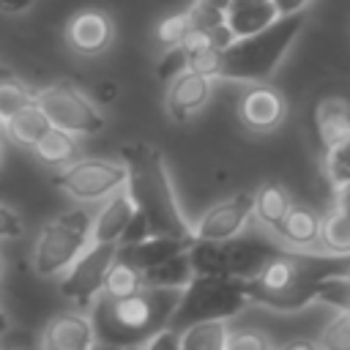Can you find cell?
Wrapping results in <instances>:
<instances>
[{
    "instance_id": "cell-1",
    "label": "cell",
    "mask_w": 350,
    "mask_h": 350,
    "mask_svg": "<svg viewBox=\"0 0 350 350\" xmlns=\"http://www.w3.org/2000/svg\"><path fill=\"white\" fill-rule=\"evenodd\" d=\"M120 159L129 170L126 191L131 194L137 211H142L150 221L153 235L178 238L191 246L197 241L194 224H189L178 205L161 150L150 142H129L120 148Z\"/></svg>"
},
{
    "instance_id": "cell-2",
    "label": "cell",
    "mask_w": 350,
    "mask_h": 350,
    "mask_svg": "<svg viewBox=\"0 0 350 350\" xmlns=\"http://www.w3.org/2000/svg\"><path fill=\"white\" fill-rule=\"evenodd\" d=\"M183 290L142 287L123 298L98 295L90 306V320L101 345L115 347H142L159 331L170 328V320L180 304Z\"/></svg>"
},
{
    "instance_id": "cell-3",
    "label": "cell",
    "mask_w": 350,
    "mask_h": 350,
    "mask_svg": "<svg viewBox=\"0 0 350 350\" xmlns=\"http://www.w3.org/2000/svg\"><path fill=\"white\" fill-rule=\"evenodd\" d=\"M347 268H350V254L339 257V254L282 252L254 279L246 282V293L254 304L271 306L276 312H295L317 298L320 279L347 273Z\"/></svg>"
},
{
    "instance_id": "cell-4",
    "label": "cell",
    "mask_w": 350,
    "mask_h": 350,
    "mask_svg": "<svg viewBox=\"0 0 350 350\" xmlns=\"http://www.w3.org/2000/svg\"><path fill=\"white\" fill-rule=\"evenodd\" d=\"M304 22H306V8L298 14L279 16L273 25H268L265 30H260L254 36L235 38L224 49L219 77L235 79V82H254V85L265 82L268 77H273L276 66L282 63V57L298 38Z\"/></svg>"
},
{
    "instance_id": "cell-5",
    "label": "cell",
    "mask_w": 350,
    "mask_h": 350,
    "mask_svg": "<svg viewBox=\"0 0 350 350\" xmlns=\"http://www.w3.org/2000/svg\"><path fill=\"white\" fill-rule=\"evenodd\" d=\"M246 304H252L246 293V282L235 276H194L183 293L180 304L170 320L172 331H186L194 323L205 320H227L238 314Z\"/></svg>"
},
{
    "instance_id": "cell-6",
    "label": "cell",
    "mask_w": 350,
    "mask_h": 350,
    "mask_svg": "<svg viewBox=\"0 0 350 350\" xmlns=\"http://www.w3.org/2000/svg\"><path fill=\"white\" fill-rule=\"evenodd\" d=\"M93 216L85 208H71L44 224L38 241L33 246V268L38 276L66 273L77 257L90 246Z\"/></svg>"
},
{
    "instance_id": "cell-7",
    "label": "cell",
    "mask_w": 350,
    "mask_h": 350,
    "mask_svg": "<svg viewBox=\"0 0 350 350\" xmlns=\"http://www.w3.org/2000/svg\"><path fill=\"white\" fill-rule=\"evenodd\" d=\"M118 249L120 243L90 241V246L77 257V262L60 279V293L66 295V301H71L77 309H90L104 293L107 276L118 262Z\"/></svg>"
},
{
    "instance_id": "cell-8",
    "label": "cell",
    "mask_w": 350,
    "mask_h": 350,
    "mask_svg": "<svg viewBox=\"0 0 350 350\" xmlns=\"http://www.w3.org/2000/svg\"><path fill=\"white\" fill-rule=\"evenodd\" d=\"M126 183H129L126 164L109 161V159H79L52 178V186H57L60 191H66L82 202H93V200L118 194L120 189H126Z\"/></svg>"
},
{
    "instance_id": "cell-9",
    "label": "cell",
    "mask_w": 350,
    "mask_h": 350,
    "mask_svg": "<svg viewBox=\"0 0 350 350\" xmlns=\"http://www.w3.org/2000/svg\"><path fill=\"white\" fill-rule=\"evenodd\" d=\"M36 104L46 112L55 129L71 134H96L104 129V115L88 101V96H82L68 82H57L44 90H36Z\"/></svg>"
},
{
    "instance_id": "cell-10",
    "label": "cell",
    "mask_w": 350,
    "mask_h": 350,
    "mask_svg": "<svg viewBox=\"0 0 350 350\" xmlns=\"http://www.w3.org/2000/svg\"><path fill=\"white\" fill-rule=\"evenodd\" d=\"M282 252H284L282 246H276L268 238H257V235H235L230 241H219L221 276H235V279L249 282Z\"/></svg>"
},
{
    "instance_id": "cell-11",
    "label": "cell",
    "mask_w": 350,
    "mask_h": 350,
    "mask_svg": "<svg viewBox=\"0 0 350 350\" xmlns=\"http://www.w3.org/2000/svg\"><path fill=\"white\" fill-rule=\"evenodd\" d=\"M252 213H254V194L241 191V194L208 208L197 219L194 235H197V241H230L246 227Z\"/></svg>"
},
{
    "instance_id": "cell-12",
    "label": "cell",
    "mask_w": 350,
    "mask_h": 350,
    "mask_svg": "<svg viewBox=\"0 0 350 350\" xmlns=\"http://www.w3.org/2000/svg\"><path fill=\"white\" fill-rule=\"evenodd\" d=\"M96 345V325L82 309L55 314L41 334V350H93Z\"/></svg>"
},
{
    "instance_id": "cell-13",
    "label": "cell",
    "mask_w": 350,
    "mask_h": 350,
    "mask_svg": "<svg viewBox=\"0 0 350 350\" xmlns=\"http://www.w3.org/2000/svg\"><path fill=\"white\" fill-rule=\"evenodd\" d=\"M238 112H241V120L252 131H273L284 120L287 104H284V96L276 88L254 85L241 96Z\"/></svg>"
},
{
    "instance_id": "cell-14",
    "label": "cell",
    "mask_w": 350,
    "mask_h": 350,
    "mask_svg": "<svg viewBox=\"0 0 350 350\" xmlns=\"http://www.w3.org/2000/svg\"><path fill=\"white\" fill-rule=\"evenodd\" d=\"M211 96V77H202L191 68L178 74L167 88V115L178 123H183L189 115L205 107Z\"/></svg>"
},
{
    "instance_id": "cell-15",
    "label": "cell",
    "mask_w": 350,
    "mask_h": 350,
    "mask_svg": "<svg viewBox=\"0 0 350 350\" xmlns=\"http://www.w3.org/2000/svg\"><path fill=\"white\" fill-rule=\"evenodd\" d=\"M66 38L79 55H98L112 41V22L101 11H79L66 27Z\"/></svg>"
},
{
    "instance_id": "cell-16",
    "label": "cell",
    "mask_w": 350,
    "mask_h": 350,
    "mask_svg": "<svg viewBox=\"0 0 350 350\" xmlns=\"http://www.w3.org/2000/svg\"><path fill=\"white\" fill-rule=\"evenodd\" d=\"M137 205L131 200V194L126 189H120L118 194L109 197V202L101 205V211L93 216V232L90 241L93 243H120L129 221L134 219Z\"/></svg>"
},
{
    "instance_id": "cell-17",
    "label": "cell",
    "mask_w": 350,
    "mask_h": 350,
    "mask_svg": "<svg viewBox=\"0 0 350 350\" xmlns=\"http://www.w3.org/2000/svg\"><path fill=\"white\" fill-rule=\"evenodd\" d=\"M189 243L186 241H178V238H167V235H150L139 243H129V246H120L118 249V260L137 268L139 273H148L150 268L167 262L170 257L186 252Z\"/></svg>"
},
{
    "instance_id": "cell-18",
    "label": "cell",
    "mask_w": 350,
    "mask_h": 350,
    "mask_svg": "<svg viewBox=\"0 0 350 350\" xmlns=\"http://www.w3.org/2000/svg\"><path fill=\"white\" fill-rule=\"evenodd\" d=\"M276 19H279V11L273 0H232L227 11V27L235 38L254 36L268 25H273Z\"/></svg>"
},
{
    "instance_id": "cell-19",
    "label": "cell",
    "mask_w": 350,
    "mask_h": 350,
    "mask_svg": "<svg viewBox=\"0 0 350 350\" xmlns=\"http://www.w3.org/2000/svg\"><path fill=\"white\" fill-rule=\"evenodd\" d=\"M3 131L16 142V145H25V148H36L49 131H52V120L46 118V112L30 101L27 107H22L5 126Z\"/></svg>"
},
{
    "instance_id": "cell-20",
    "label": "cell",
    "mask_w": 350,
    "mask_h": 350,
    "mask_svg": "<svg viewBox=\"0 0 350 350\" xmlns=\"http://www.w3.org/2000/svg\"><path fill=\"white\" fill-rule=\"evenodd\" d=\"M290 208H293V200H290L287 189L279 186V183H273V180L271 183H262L254 191V216L265 227H271L273 232H279V227H282L284 216L290 213Z\"/></svg>"
},
{
    "instance_id": "cell-21",
    "label": "cell",
    "mask_w": 350,
    "mask_h": 350,
    "mask_svg": "<svg viewBox=\"0 0 350 350\" xmlns=\"http://www.w3.org/2000/svg\"><path fill=\"white\" fill-rule=\"evenodd\" d=\"M320 230H323V219L314 211L304 205H293L276 235H282L293 246H312L320 241Z\"/></svg>"
},
{
    "instance_id": "cell-22",
    "label": "cell",
    "mask_w": 350,
    "mask_h": 350,
    "mask_svg": "<svg viewBox=\"0 0 350 350\" xmlns=\"http://www.w3.org/2000/svg\"><path fill=\"white\" fill-rule=\"evenodd\" d=\"M194 268H191V260H189V249L170 257L167 262L150 268L148 273H142L145 279V287H164V290H183L191 279H194Z\"/></svg>"
},
{
    "instance_id": "cell-23",
    "label": "cell",
    "mask_w": 350,
    "mask_h": 350,
    "mask_svg": "<svg viewBox=\"0 0 350 350\" xmlns=\"http://www.w3.org/2000/svg\"><path fill=\"white\" fill-rule=\"evenodd\" d=\"M317 131L325 148L347 137L350 134V104L342 98H325L317 107Z\"/></svg>"
},
{
    "instance_id": "cell-24",
    "label": "cell",
    "mask_w": 350,
    "mask_h": 350,
    "mask_svg": "<svg viewBox=\"0 0 350 350\" xmlns=\"http://www.w3.org/2000/svg\"><path fill=\"white\" fill-rule=\"evenodd\" d=\"M36 156L44 161V164H52V167H68L77 161V153H79V145L74 139L71 131H63V129H55L33 148Z\"/></svg>"
},
{
    "instance_id": "cell-25",
    "label": "cell",
    "mask_w": 350,
    "mask_h": 350,
    "mask_svg": "<svg viewBox=\"0 0 350 350\" xmlns=\"http://www.w3.org/2000/svg\"><path fill=\"white\" fill-rule=\"evenodd\" d=\"M227 339H230V331L224 320H205L180 331L183 350H227Z\"/></svg>"
},
{
    "instance_id": "cell-26",
    "label": "cell",
    "mask_w": 350,
    "mask_h": 350,
    "mask_svg": "<svg viewBox=\"0 0 350 350\" xmlns=\"http://www.w3.org/2000/svg\"><path fill=\"white\" fill-rule=\"evenodd\" d=\"M320 243H323V249L328 254H339V257H347L350 254V211L334 208L323 219Z\"/></svg>"
},
{
    "instance_id": "cell-27",
    "label": "cell",
    "mask_w": 350,
    "mask_h": 350,
    "mask_svg": "<svg viewBox=\"0 0 350 350\" xmlns=\"http://www.w3.org/2000/svg\"><path fill=\"white\" fill-rule=\"evenodd\" d=\"M142 287H145L142 273H139L137 268H131V265H126V262L118 260V262L112 265L109 276H107V284H104V293H101V295L123 298V295H131V293H137V290H142Z\"/></svg>"
},
{
    "instance_id": "cell-28",
    "label": "cell",
    "mask_w": 350,
    "mask_h": 350,
    "mask_svg": "<svg viewBox=\"0 0 350 350\" xmlns=\"http://www.w3.org/2000/svg\"><path fill=\"white\" fill-rule=\"evenodd\" d=\"M325 175L336 189L350 183V134L325 148Z\"/></svg>"
},
{
    "instance_id": "cell-29",
    "label": "cell",
    "mask_w": 350,
    "mask_h": 350,
    "mask_svg": "<svg viewBox=\"0 0 350 350\" xmlns=\"http://www.w3.org/2000/svg\"><path fill=\"white\" fill-rule=\"evenodd\" d=\"M317 301L336 306L339 312H350V276L347 273H336V276H325L317 284Z\"/></svg>"
},
{
    "instance_id": "cell-30",
    "label": "cell",
    "mask_w": 350,
    "mask_h": 350,
    "mask_svg": "<svg viewBox=\"0 0 350 350\" xmlns=\"http://www.w3.org/2000/svg\"><path fill=\"white\" fill-rule=\"evenodd\" d=\"M30 101H36V93H30L19 82H3L0 85V129Z\"/></svg>"
},
{
    "instance_id": "cell-31",
    "label": "cell",
    "mask_w": 350,
    "mask_h": 350,
    "mask_svg": "<svg viewBox=\"0 0 350 350\" xmlns=\"http://www.w3.org/2000/svg\"><path fill=\"white\" fill-rule=\"evenodd\" d=\"M191 30H194V19H191L189 11H183V14H175V16L161 19L159 27H156V38L170 49V46H180L189 38Z\"/></svg>"
},
{
    "instance_id": "cell-32",
    "label": "cell",
    "mask_w": 350,
    "mask_h": 350,
    "mask_svg": "<svg viewBox=\"0 0 350 350\" xmlns=\"http://www.w3.org/2000/svg\"><path fill=\"white\" fill-rule=\"evenodd\" d=\"M320 350H350V312H339L320 334Z\"/></svg>"
},
{
    "instance_id": "cell-33",
    "label": "cell",
    "mask_w": 350,
    "mask_h": 350,
    "mask_svg": "<svg viewBox=\"0 0 350 350\" xmlns=\"http://www.w3.org/2000/svg\"><path fill=\"white\" fill-rule=\"evenodd\" d=\"M221 60H224V49L219 46H205L189 55V68L202 74V77H219L221 74Z\"/></svg>"
},
{
    "instance_id": "cell-34",
    "label": "cell",
    "mask_w": 350,
    "mask_h": 350,
    "mask_svg": "<svg viewBox=\"0 0 350 350\" xmlns=\"http://www.w3.org/2000/svg\"><path fill=\"white\" fill-rule=\"evenodd\" d=\"M189 68V52L183 46H170L164 52V57L159 60V68H156V77L164 79V82H172L178 74H183Z\"/></svg>"
},
{
    "instance_id": "cell-35",
    "label": "cell",
    "mask_w": 350,
    "mask_h": 350,
    "mask_svg": "<svg viewBox=\"0 0 350 350\" xmlns=\"http://www.w3.org/2000/svg\"><path fill=\"white\" fill-rule=\"evenodd\" d=\"M227 350H273V347L265 334L254 328H241V331H230Z\"/></svg>"
},
{
    "instance_id": "cell-36",
    "label": "cell",
    "mask_w": 350,
    "mask_h": 350,
    "mask_svg": "<svg viewBox=\"0 0 350 350\" xmlns=\"http://www.w3.org/2000/svg\"><path fill=\"white\" fill-rule=\"evenodd\" d=\"M150 235H153V230H150V221L145 219V213H142V211H137V213H134V219L129 221V227H126L123 238H120V246H129V243H139V241H145V238H150Z\"/></svg>"
},
{
    "instance_id": "cell-37",
    "label": "cell",
    "mask_w": 350,
    "mask_h": 350,
    "mask_svg": "<svg viewBox=\"0 0 350 350\" xmlns=\"http://www.w3.org/2000/svg\"><path fill=\"white\" fill-rule=\"evenodd\" d=\"M22 232H25L22 219H19L11 208L0 205V238H19Z\"/></svg>"
},
{
    "instance_id": "cell-38",
    "label": "cell",
    "mask_w": 350,
    "mask_h": 350,
    "mask_svg": "<svg viewBox=\"0 0 350 350\" xmlns=\"http://www.w3.org/2000/svg\"><path fill=\"white\" fill-rule=\"evenodd\" d=\"M142 350H183L180 347V334L172 331V328H164L148 345H142Z\"/></svg>"
},
{
    "instance_id": "cell-39",
    "label": "cell",
    "mask_w": 350,
    "mask_h": 350,
    "mask_svg": "<svg viewBox=\"0 0 350 350\" xmlns=\"http://www.w3.org/2000/svg\"><path fill=\"white\" fill-rule=\"evenodd\" d=\"M273 5H276V11H279V16H287V14L304 11V8L309 5V0H273Z\"/></svg>"
},
{
    "instance_id": "cell-40",
    "label": "cell",
    "mask_w": 350,
    "mask_h": 350,
    "mask_svg": "<svg viewBox=\"0 0 350 350\" xmlns=\"http://www.w3.org/2000/svg\"><path fill=\"white\" fill-rule=\"evenodd\" d=\"M194 5H200V8H205V11H213V14L227 16V11H230L232 0H194Z\"/></svg>"
},
{
    "instance_id": "cell-41",
    "label": "cell",
    "mask_w": 350,
    "mask_h": 350,
    "mask_svg": "<svg viewBox=\"0 0 350 350\" xmlns=\"http://www.w3.org/2000/svg\"><path fill=\"white\" fill-rule=\"evenodd\" d=\"M33 5V0H0V11L3 14H22Z\"/></svg>"
},
{
    "instance_id": "cell-42",
    "label": "cell",
    "mask_w": 350,
    "mask_h": 350,
    "mask_svg": "<svg viewBox=\"0 0 350 350\" xmlns=\"http://www.w3.org/2000/svg\"><path fill=\"white\" fill-rule=\"evenodd\" d=\"M282 350H320V345H314L312 339H290L282 345Z\"/></svg>"
},
{
    "instance_id": "cell-43",
    "label": "cell",
    "mask_w": 350,
    "mask_h": 350,
    "mask_svg": "<svg viewBox=\"0 0 350 350\" xmlns=\"http://www.w3.org/2000/svg\"><path fill=\"white\" fill-rule=\"evenodd\" d=\"M336 208L350 211V183H345L342 189H336Z\"/></svg>"
},
{
    "instance_id": "cell-44",
    "label": "cell",
    "mask_w": 350,
    "mask_h": 350,
    "mask_svg": "<svg viewBox=\"0 0 350 350\" xmlns=\"http://www.w3.org/2000/svg\"><path fill=\"white\" fill-rule=\"evenodd\" d=\"M3 82H16V74H14L8 66L0 63V85H3Z\"/></svg>"
},
{
    "instance_id": "cell-45",
    "label": "cell",
    "mask_w": 350,
    "mask_h": 350,
    "mask_svg": "<svg viewBox=\"0 0 350 350\" xmlns=\"http://www.w3.org/2000/svg\"><path fill=\"white\" fill-rule=\"evenodd\" d=\"M8 328H11V320H8V314L3 312V306H0V336H5L8 334Z\"/></svg>"
},
{
    "instance_id": "cell-46",
    "label": "cell",
    "mask_w": 350,
    "mask_h": 350,
    "mask_svg": "<svg viewBox=\"0 0 350 350\" xmlns=\"http://www.w3.org/2000/svg\"><path fill=\"white\" fill-rule=\"evenodd\" d=\"M93 350H142V347H115V345H101V342H98Z\"/></svg>"
},
{
    "instance_id": "cell-47",
    "label": "cell",
    "mask_w": 350,
    "mask_h": 350,
    "mask_svg": "<svg viewBox=\"0 0 350 350\" xmlns=\"http://www.w3.org/2000/svg\"><path fill=\"white\" fill-rule=\"evenodd\" d=\"M0 276H3V254H0Z\"/></svg>"
},
{
    "instance_id": "cell-48",
    "label": "cell",
    "mask_w": 350,
    "mask_h": 350,
    "mask_svg": "<svg viewBox=\"0 0 350 350\" xmlns=\"http://www.w3.org/2000/svg\"><path fill=\"white\" fill-rule=\"evenodd\" d=\"M0 156H3V145H0Z\"/></svg>"
}]
</instances>
